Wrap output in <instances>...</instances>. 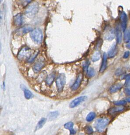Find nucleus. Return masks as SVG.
I'll list each match as a JSON object with an SVG mask.
<instances>
[{
	"label": "nucleus",
	"mask_w": 130,
	"mask_h": 135,
	"mask_svg": "<svg viewBox=\"0 0 130 135\" xmlns=\"http://www.w3.org/2000/svg\"><path fill=\"white\" fill-rule=\"evenodd\" d=\"M39 10V5L36 2H34L29 4L25 10V15L28 17L31 18L35 16Z\"/></svg>",
	"instance_id": "nucleus-1"
},
{
	"label": "nucleus",
	"mask_w": 130,
	"mask_h": 135,
	"mask_svg": "<svg viewBox=\"0 0 130 135\" xmlns=\"http://www.w3.org/2000/svg\"><path fill=\"white\" fill-rule=\"evenodd\" d=\"M30 36L34 43L37 44H40L42 41V31L40 28H35L31 31Z\"/></svg>",
	"instance_id": "nucleus-2"
},
{
	"label": "nucleus",
	"mask_w": 130,
	"mask_h": 135,
	"mask_svg": "<svg viewBox=\"0 0 130 135\" xmlns=\"http://www.w3.org/2000/svg\"><path fill=\"white\" fill-rule=\"evenodd\" d=\"M110 122V120L107 118H101L96 121L95 127L99 132H102L106 128Z\"/></svg>",
	"instance_id": "nucleus-3"
},
{
	"label": "nucleus",
	"mask_w": 130,
	"mask_h": 135,
	"mask_svg": "<svg viewBox=\"0 0 130 135\" xmlns=\"http://www.w3.org/2000/svg\"><path fill=\"white\" fill-rule=\"evenodd\" d=\"M31 55L32 51L31 49L28 47H24L19 51L18 55L17 57L20 60H28Z\"/></svg>",
	"instance_id": "nucleus-4"
},
{
	"label": "nucleus",
	"mask_w": 130,
	"mask_h": 135,
	"mask_svg": "<svg viewBox=\"0 0 130 135\" xmlns=\"http://www.w3.org/2000/svg\"><path fill=\"white\" fill-rule=\"evenodd\" d=\"M66 77L65 75L63 73L60 74L56 80V84L59 92H61L63 91L66 84Z\"/></svg>",
	"instance_id": "nucleus-5"
},
{
	"label": "nucleus",
	"mask_w": 130,
	"mask_h": 135,
	"mask_svg": "<svg viewBox=\"0 0 130 135\" xmlns=\"http://www.w3.org/2000/svg\"><path fill=\"white\" fill-rule=\"evenodd\" d=\"M88 97L86 96H82L80 97H78L77 98H75V99L70 103V107L71 108H73L74 107L79 106L81 103L85 101L87 99Z\"/></svg>",
	"instance_id": "nucleus-6"
},
{
	"label": "nucleus",
	"mask_w": 130,
	"mask_h": 135,
	"mask_svg": "<svg viewBox=\"0 0 130 135\" xmlns=\"http://www.w3.org/2000/svg\"><path fill=\"white\" fill-rule=\"evenodd\" d=\"M45 65V62L44 59H40L39 61L37 62L34 64L33 67V70L35 73H38L44 67Z\"/></svg>",
	"instance_id": "nucleus-7"
},
{
	"label": "nucleus",
	"mask_w": 130,
	"mask_h": 135,
	"mask_svg": "<svg viewBox=\"0 0 130 135\" xmlns=\"http://www.w3.org/2000/svg\"><path fill=\"white\" fill-rule=\"evenodd\" d=\"M120 21H121V27L122 31L124 32L126 31L127 25V15L125 12H123L120 14Z\"/></svg>",
	"instance_id": "nucleus-8"
},
{
	"label": "nucleus",
	"mask_w": 130,
	"mask_h": 135,
	"mask_svg": "<svg viewBox=\"0 0 130 135\" xmlns=\"http://www.w3.org/2000/svg\"><path fill=\"white\" fill-rule=\"evenodd\" d=\"M83 76L81 73H80L78 75L74 83L72 86L71 88L72 91H76L79 88L83 80Z\"/></svg>",
	"instance_id": "nucleus-9"
},
{
	"label": "nucleus",
	"mask_w": 130,
	"mask_h": 135,
	"mask_svg": "<svg viewBox=\"0 0 130 135\" xmlns=\"http://www.w3.org/2000/svg\"><path fill=\"white\" fill-rule=\"evenodd\" d=\"M116 35L117 37V42L118 44H120L122 41V34L119 24L116 28Z\"/></svg>",
	"instance_id": "nucleus-10"
},
{
	"label": "nucleus",
	"mask_w": 130,
	"mask_h": 135,
	"mask_svg": "<svg viewBox=\"0 0 130 135\" xmlns=\"http://www.w3.org/2000/svg\"><path fill=\"white\" fill-rule=\"evenodd\" d=\"M115 36V31L112 28H110L105 33V38L108 41H111L114 39Z\"/></svg>",
	"instance_id": "nucleus-11"
},
{
	"label": "nucleus",
	"mask_w": 130,
	"mask_h": 135,
	"mask_svg": "<svg viewBox=\"0 0 130 135\" xmlns=\"http://www.w3.org/2000/svg\"><path fill=\"white\" fill-rule=\"evenodd\" d=\"M118 49L117 45L114 43L108 52V56L110 58H113L117 54Z\"/></svg>",
	"instance_id": "nucleus-12"
},
{
	"label": "nucleus",
	"mask_w": 130,
	"mask_h": 135,
	"mask_svg": "<svg viewBox=\"0 0 130 135\" xmlns=\"http://www.w3.org/2000/svg\"><path fill=\"white\" fill-rule=\"evenodd\" d=\"M122 87H123V85L121 83H117V84H114L113 85H112L110 87L109 91H110V93L112 94V93H114L116 92L120 91V90L121 89Z\"/></svg>",
	"instance_id": "nucleus-13"
},
{
	"label": "nucleus",
	"mask_w": 130,
	"mask_h": 135,
	"mask_svg": "<svg viewBox=\"0 0 130 135\" xmlns=\"http://www.w3.org/2000/svg\"><path fill=\"white\" fill-rule=\"evenodd\" d=\"M14 23L16 26H20L22 24V16L21 13H19L14 17Z\"/></svg>",
	"instance_id": "nucleus-14"
},
{
	"label": "nucleus",
	"mask_w": 130,
	"mask_h": 135,
	"mask_svg": "<svg viewBox=\"0 0 130 135\" xmlns=\"http://www.w3.org/2000/svg\"><path fill=\"white\" fill-rule=\"evenodd\" d=\"M107 56L106 53H104L103 55L102 63V65H101V68L100 69V72H103L106 69L107 66Z\"/></svg>",
	"instance_id": "nucleus-15"
},
{
	"label": "nucleus",
	"mask_w": 130,
	"mask_h": 135,
	"mask_svg": "<svg viewBox=\"0 0 130 135\" xmlns=\"http://www.w3.org/2000/svg\"><path fill=\"white\" fill-rule=\"evenodd\" d=\"M124 107L123 106H118V107H114L111 108L109 109V112L110 114H114V113H118L120 112L123 111L124 110Z\"/></svg>",
	"instance_id": "nucleus-16"
},
{
	"label": "nucleus",
	"mask_w": 130,
	"mask_h": 135,
	"mask_svg": "<svg viewBox=\"0 0 130 135\" xmlns=\"http://www.w3.org/2000/svg\"><path fill=\"white\" fill-rule=\"evenodd\" d=\"M55 78H56V74L54 73H51L50 75H48L47 79H46V83L47 85L49 86L51 85L54 82Z\"/></svg>",
	"instance_id": "nucleus-17"
},
{
	"label": "nucleus",
	"mask_w": 130,
	"mask_h": 135,
	"mask_svg": "<svg viewBox=\"0 0 130 135\" xmlns=\"http://www.w3.org/2000/svg\"><path fill=\"white\" fill-rule=\"evenodd\" d=\"M73 123L72 122H68L64 125L65 128L70 131L71 135H74L76 133V131L73 129Z\"/></svg>",
	"instance_id": "nucleus-18"
},
{
	"label": "nucleus",
	"mask_w": 130,
	"mask_h": 135,
	"mask_svg": "<svg viewBox=\"0 0 130 135\" xmlns=\"http://www.w3.org/2000/svg\"><path fill=\"white\" fill-rule=\"evenodd\" d=\"M32 28L29 26H24L19 30V33H20L21 35H24L26 34L27 33L30 32L32 31Z\"/></svg>",
	"instance_id": "nucleus-19"
},
{
	"label": "nucleus",
	"mask_w": 130,
	"mask_h": 135,
	"mask_svg": "<svg viewBox=\"0 0 130 135\" xmlns=\"http://www.w3.org/2000/svg\"><path fill=\"white\" fill-rule=\"evenodd\" d=\"M124 40L125 43H128L130 42V31L129 30L126 29L124 31Z\"/></svg>",
	"instance_id": "nucleus-20"
},
{
	"label": "nucleus",
	"mask_w": 130,
	"mask_h": 135,
	"mask_svg": "<svg viewBox=\"0 0 130 135\" xmlns=\"http://www.w3.org/2000/svg\"><path fill=\"white\" fill-rule=\"evenodd\" d=\"M47 121V119L45 118H42V119L40 120L39 122H38L37 125V127H36V130H39V129H41L42 128L43 126H44V125L45 124Z\"/></svg>",
	"instance_id": "nucleus-21"
},
{
	"label": "nucleus",
	"mask_w": 130,
	"mask_h": 135,
	"mask_svg": "<svg viewBox=\"0 0 130 135\" xmlns=\"http://www.w3.org/2000/svg\"><path fill=\"white\" fill-rule=\"evenodd\" d=\"M47 77L48 76H47V72L45 71H44L40 74L37 79L39 82H41L44 80V79H46Z\"/></svg>",
	"instance_id": "nucleus-22"
},
{
	"label": "nucleus",
	"mask_w": 130,
	"mask_h": 135,
	"mask_svg": "<svg viewBox=\"0 0 130 135\" xmlns=\"http://www.w3.org/2000/svg\"><path fill=\"white\" fill-rule=\"evenodd\" d=\"M101 58V53L99 51H97L94 53L91 57V60L93 62H95L100 60Z\"/></svg>",
	"instance_id": "nucleus-23"
},
{
	"label": "nucleus",
	"mask_w": 130,
	"mask_h": 135,
	"mask_svg": "<svg viewBox=\"0 0 130 135\" xmlns=\"http://www.w3.org/2000/svg\"><path fill=\"white\" fill-rule=\"evenodd\" d=\"M95 117H96V114L94 112H91L87 115L86 118V120L88 122H91L95 119Z\"/></svg>",
	"instance_id": "nucleus-24"
},
{
	"label": "nucleus",
	"mask_w": 130,
	"mask_h": 135,
	"mask_svg": "<svg viewBox=\"0 0 130 135\" xmlns=\"http://www.w3.org/2000/svg\"><path fill=\"white\" fill-rule=\"evenodd\" d=\"M24 96L26 99H29L33 97V94L28 89L24 90Z\"/></svg>",
	"instance_id": "nucleus-25"
},
{
	"label": "nucleus",
	"mask_w": 130,
	"mask_h": 135,
	"mask_svg": "<svg viewBox=\"0 0 130 135\" xmlns=\"http://www.w3.org/2000/svg\"><path fill=\"white\" fill-rule=\"evenodd\" d=\"M59 115V112L56 111L51 112L48 115V118L50 120H52L53 119H55L57 118L58 116Z\"/></svg>",
	"instance_id": "nucleus-26"
},
{
	"label": "nucleus",
	"mask_w": 130,
	"mask_h": 135,
	"mask_svg": "<svg viewBox=\"0 0 130 135\" xmlns=\"http://www.w3.org/2000/svg\"><path fill=\"white\" fill-rule=\"evenodd\" d=\"M39 53V51L38 50H37V51L35 52L33 54V55H32L31 56L29 59H28V60H27V62H29V63L32 62L34 60V59L36 58V57H37V56L38 55Z\"/></svg>",
	"instance_id": "nucleus-27"
},
{
	"label": "nucleus",
	"mask_w": 130,
	"mask_h": 135,
	"mask_svg": "<svg viewBox=\"0 0 130 135\" xmlns=\"http://www.w3.org/2000/svg\"><path fill=\"white\" fill-rule=\"evenodd\" d=\"M87 75L89 77H92L95 75V71L92 68H89L87 71Z\"/></svg>",
	"instance_id": "nucleus-28"
},
{
	"label": "nucleus",
	"mask_w": 130,
	"mask_h": 135,
	"mask_svg": "<svg viewBox=\"0 0 130 135\" xmlns=\"http://www.w3.org/2000/svg\"><path fill=\"white\" fill-rule=\"evenodd\" d=\"M126 103L127 102L126 100H120V101L114 102V104L116 106H120L126 104Z\"/></svg>",
	"instance_id": "nucleus-29"
},
{
	"label": "nucleus",
	"mask_w": 130,
	"mask_h": 135,
	"mask_svg": "<svg viewBox=\"0 0 130 135\" xmlns=\"http://www.w3.org/2000/svg\"><path fill=\"white\" fill-rule=\"evenodd\" d=\"M85 132L88 134H91L93 132V130L92 129V127L90 126H88L85 128Z\"/></svg>",
	"instance_id": "nucleus-30"
},
{
	"label": "nucleus",
	"mask_w": 130,
	"mask_h": 135,
	"mask_svg": "<svg viewBox=\"0 0 130 135\" xmlns=\"http://www.w3.org/2000/svg\"><path fill=\"white\" fill-rule=\"evenodd\" d=\"M89 62L88 60L85 62V64L83 65V69L85 70V72H87L88 69V66H89Z\"/></svg>",
	"instance_id": "nucleus-31"
},
{
	"label": "nucleus",
	"mask_w": 130,
	"mask_h": 135,
	"mask_svg": "<svg viewBox=\"0 0 130 135\" xmlns=\"http://www.w3.org/2000/svg\"><path fill=\"white\" fill-rule=\"evenodd\" d=\"M122 72H123V71L121 69H117V70L116 71L115 75L117 76H119L122 73Z\"/></svg>",
	"instance_id": "nucleus-32"
},
{
	"label": "nucleus",
	"mask_w": 130,
	"mask_h": 135,
	"mask_svg": "<svg viewBox=\"0 0 130 135\" xmlns=\"http://www.w3.org/2000/svg\"><path fill=\"white\" fill-rule=\"evenodd\" d=\"M130 55V52L129 51H127L125 52V53H124V56H123V57H124V58H125V59L129 57V56Z\"/></svg>",
	"instance_id": "nucleus-33"
},
{
	"label": "nucleus",
	"mask_w": 130,
	"mask_h": 135,
	"mask_svg": "<svg viewBox=\"0 0 130 135\" xmlns=\"http://www.w3.org/2000/svg\"><path fill=\"white\" fill-rule=\"evenodd\" d=\"M124 92L127 96H130V89L127 88H125Z\"/></svg>",
	"instance_id": "nucleus-34"
},
{
	"label": "nucleus",
	"mask_w": 130,
	"mask_h": 135,
	"mask_svg": "<svg viewBox=\"0 0 130 135\" xmlns=\"http://www.w3.org/2000/svg\"><path fill=\"white\" fill-rule=\"evenodd\" d=\"M126 47L127 48L130 49V42L129 43H128V44L126 45Z\"/></svg>",
	"instance_id": "nucleus-35"
},
{
	"label": "nucleus",
	"mask_w": 130,
	"mask_h": 135,
	"mask_svg": "<svg viewBox=\"0 0 130 135\" xmlns=\"http://www.w3.org/2000/svg\"><path fill=\"white\" fill-rule=\"evenodd\" d=\"M126 101L127 102L130 103V97H129V98H126Z\"/></svg>",
	"instance_id": "nucleus-36"
}]
</instances>
